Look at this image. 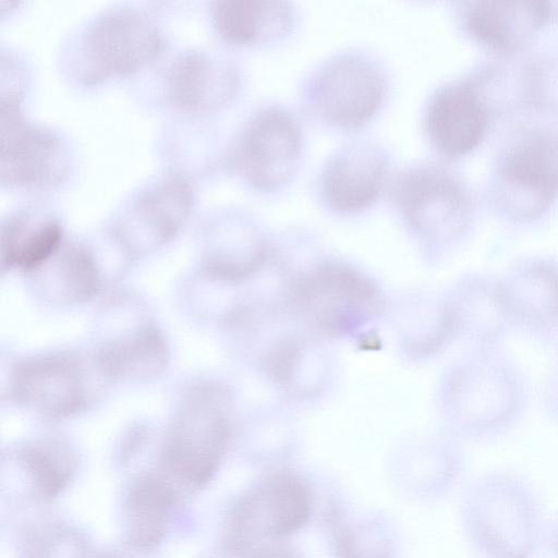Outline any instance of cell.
<instances>
[{
	"label": "cell",
	"instance_id": "1",
	"mask_svg": "<svg viewBox=\"0 0 558 558\" xmlns=\"http://www.w3.org/2000/svg\"><path fill=\"white\" fill-rule=\"evenodd\" d=\"M169 46L160 13L138 2L108 4L73 26L58 51L62 78L89 92L150 69Z\"/></svg>",
	"mask_w": 558,
	"mask_h": 558
},
{
	"label": "cell",
	"instance_id": "2",
	"mask_svg": "<svg viewBox=\"0 0 558 558\" xmlns=\"http://www.w3.org/2000/svg\"><path fill=\"white\" fill-rule=\"evenodd\" d=\"M231 405L230 391L217 381H197L183 390L162 451L161 476L173 489L180 485L193 492L214 477L231 439Z\"/></svg>",
	"mask_w": 558,
	"mask_h": 558
},
{
	"label": "cell",
	"instance_id": "3",
	"mask_svg": "<svg viewBox=\"0 0 558 558\" xmlns=\"http://www.w3.org/2000/svg\"><path fill=\"white\" fill-rule=\"evenodd\" d=\"M1 190L33 196L53 193L72 180L76 156L60 129L29 118L22 100L1 98Z\"/></svg>",
	"mask_w": 558,
	"mask_h": 558
},
{
	"label": "cell",
	"instance_id": "4",
	"mask_svg": "<svg viewBox=\"0 0 558 558\" xmlns=\"http://www.w3.org/2000/svg\"><path fill=\"white\" fill-rule=\"evenodd\" d=\"M197 190L191 174L166 169L140 184L121 201L108 220L109 239L136 256L171 242L191 218Z\"/></svg>",
	"mask_w": 558,
	"mask_h": 558
},
{
	"label": "cell",
	"instance_id": "5",
	"mask_svg": "<svg viewBox=\"0 0 558 558\" xmlns=\"http://www.w3.org/2000/svg\"><path fill=\"white\" fill-rule=\"evenodd\" d=\"M311 506L310 487L298 473L268 471L233 506L223 548L244 551L281 542L306 523Z\"/></svg>",
	"mask_w": 558,
	"mask_h": 558
},
{
	"label": "cell",
	"instance_id": "6",
	"mask_svg": "<svg viewBox=\"0 0 558 558\" xmlns=\"http://www.w3.org/2000/svg\"><path fill=\"white\" fill-rule=\"evenodd\" d=\"M289 302L317 330L333 337L362 327L380 308L376 284L339 263H324L296 277Z\"/></svg>",
	"mask_w": 558,
	"mask_h": 558
},
{
	"label": "cell",
	"instance_id": "7",
	"mask_svg": "<svg viewBox=\"0 0 558 558\" xmlns=\"http://www.w3.org/2000/svg\"><path fill=\"white\" fill-rule=\"evenodd\" d=\"M240 81L227 56L203 46L185 47L159 70L157 104L187 119H204L233 101Z\"/></svg>",
	"mask_w": 558,
	"mask_h": 558
},
{
	"label": "cell",
	"instance_id": "8",
	"mask_svg": "<svg viewBox=\"0 0 558 558\" xmlns=\"http://www.w3.org/2000/svg\"><path fill=\"white\" fill-rule=\"evenodd\" d=\"M90 379L75 353H37L15 362L10 371L9 397L46 420H63L83 412L90 401Z\"/></svg>",
	"mask_w": 558,
	"mask_h": 558
},
{
	"label": "cell",
	"instance_id": "9",
	"mask_svg": "<svg viewBox=\"0 0 558 558\" xmlns=\"http://www.w3.org/2000/svg\"><path fill=\"white\" fill-rule=\"evenodd\" d=\"M301 133L295 120L278 108L252 117L223 156L222 166L250 186L275 190L295 172Z\"/></svg>",
	"mask_w": 558,
	"mask_h": 558
},
{
	"label": "cell",
	"instance_id": "10",
	"mask_svg": "<svg viewBox=\"0 0 558 558\" xmlns=\"http://www.w3.org/2000/svg\"><path fill=\"white\" fill-rule=\"evenodd\" d=\"M448 392L456 418L476 429L488 430L511 422L522 403L517 371L488 348L454 371Z\"/></svg>",
	"mask_w": 558,
	"mask_h": 558
},
{
	"label": "cell",
	"instance_id": "11",
	"mask_svg": "<svg viewBox=\"0 0 558 558\" xmlns=\"http://www.w3.org/2000/svg\"><path fill=\"white\" fill-rule=\"evenodd\" d=\"M397 195L408 222L429 240L452 241L466 226L468 198L460 184L442 171L420 169L409 173Z\"/></svg>",
	"mask_w": 558,
	"mask_h": 558
},
{
	"label": "cell",
	"instance_id": "12",
	"mask_svg": "<svg viewBox=\"0 0 558 558\" xmlns=\"http://www.w3.org/2000/svg\"><path fill=\"white\" fill-rule=\"evenodd\" d=\"M318 112L329 122L353 126L366 121L380 105L384 81L368 60L345 54L327 63L313 86Z\"/></svg>",
	"mask_w": 558,
	"mask_h": 558
},
{
	"label": "cell",
	"instance_id": "13",
	"mask_svg": "<svg viewBox=\"0 0 558 558\" xmlns=\"http://www.w3.org/2000/svg\"><path fill=\"white\" fill-rule=\"evenodd\" d=\"M59 214L44 198H34L9 209L1 219L2 268L37 271L64 244Z\"/></svg>",
	"mask_w": 558,
	"mask_h": 558
},
{
	"label": "cell",
	"instance_id": "14",
	"mask_svg": "<svg viewBox=\"0 0 558 558\" xmlns=\"http://www.w3.org/2000/svg\"><path fill=\"white\" fill-rule=\"evenodd\" d=\"M203 276L227 283L253 276L265 260V248L248 226L229 215L208 217L199 230Z\"/></svg>",
	"mask_w": 558,
	"mask_h": 558
},
{
	"label": "cell",
	"instance_id": "15",
	"mask_svg": "<svg viewBox=\"0 0 558 558\" xmlns=\"http://www.w3.org/2000/svg\"><path fill=\"white\" fill-rule=\"evenodd\" d=\"M169 356L162 331L151 322H142L101 341L92 360L102 379L142 383L162 374Z\"/></svg>",
	"mask_w": 558,
	"mask_h": 558
},
{
	"label": "cell",
	"instance_id": "16",
	"mask_svg": "<svg viewBox=\"0 0 558 558\" xmlns=\"http://www.w3.org/2000/svg\"><path fill=\"white\" fill-rule=\"evenodd\" d=\"M500 177L507 192L529 201L531 216L539 213L558 191V135L534 133L515 143L502 159Z\"/></svg>",
	"mask_w": 558,
	"mask_h": 558
},
{
	"label": "cell",
	"instance_id": "17",
	"mask_svg": "<svg viewBox=\"0 0 558 558\" xmlns=\"http://www.w3.org/2000/svg\"><path fill=\"white\" fill-rule=\"evenodd\" d=\"M488 114L477 89L457 82L433 98L427 128L435 145L445 154L461 156L475 148L484 137Z\"/></svg>",
	"mask_w": 558,
	"mask_h": 558
},
{
	"label": "cell",
	"instance_id": "18",
	"mask_svg": "<svg viewBox=\"0 0 558 558\" xmlns=\"http://www.w3.org/2000/svg\"><path fill=\"white\" fill-rule=\"evenodd\" d=\"M385 168L377 149L366 145L345 148L326 167L322 183L325 199L339 211L366 208L381 189Z\"/></svg>",
	"mask_w": 558,
	"mask_h": 558
},
{
	"label": "cell",
	"instance_id": "19",
	"mask_svg": "<svg viewBox=\"0 0 558 558\" xmlns=\"http://www.w3.org/2000/svg\"><path fill=\"white\" fill-rule=\"evenodd\" d=\"M207 14L215 34L225 43L250 46L277 39L292 24V10L279 1L215 0Z\"/></svg>",
	"mask_w": 558,
	"mask_h": 558
},
{
	"label": "cell",
	"instance_id": "20",
	"mask_svg": "<svg viewBox=\"0 0 558 558\" xmlns=\"http://www.w3.org/2000/svg\"><path fill=\"white\" fill-rule=\"evenodd\" d=\"M513 320L558 328V268L544 260L523 263L500 282Z\"/></svg>",
	"mask_w": 558,
	"mask_h": 558
},
{
	"label": "cell",
	"instance_id": "21",
	"mask_svg": "<svg viewBox=\"0 0 558 558\" xmlns=\"http://www.w3.org/2000/svg\"><path fill=\"white\" fill-rule=\"evenodd\" d=\"M550 14L543 2H477L465 11L470 33L501 51L520 47Z\"/></svg>",
	"mask_w": 558,
	"mask_h": 558
},
{
	"label": "cell",
	"instance_id": "22",
	"mask_svg": "<svg viewBox=\"0 0 558 558\" xmlns=\"http://www.w3.org/2000/svg\"><path fill=\"white\" fill-rule=\"evenodd\" d=\"M449 306L454 330H463L484 348L496 342L513 320L500 282L487 278L465 282Z\"/></svg>",
	"mask_w": 558,
	"mask_h": 558
},
{
	"label": "cell",
	"instance_id": "23",
	"mask_svg": "<svg viewBox=\"0 0 558 558\" xmlns=\"http://www.w3.org/2000/svg\"><path fill=\"white\" fill-rule=\"evenodd\" d=\"M177 493L161 475L141 477L125 502L128 536L138 548L155 546L163 536Z\"/></svg>",
	"mask_w": 558,
	"mask_h": 558
},
{
	"label": "cell",
	"instance_id": "24",
	"mask_svg": "<svg viewBox=\"0 0 558 558\" xmlns=\"http://www.w3.org/2000/svg\"><path fill=\"white\" fill-rule=\"evenodd\" d=\"M54 270L61 299L81 303L94 299L102 288V272L97 254L83 241L64 242L48 262Z\"/></svg>",
	"mask_w": 558,
	"mask_h": 558
},
{
	"label": "cell",
	"instance_id": "25",
	"mask_svg": "<svg viewBox=\"0 0 558 558\" xmlns=\"http://www.w3.org/2000/svg\"><path fill=\"white\" fill-rule=\"evenodd\" d=\"M16 461L31 476L36 492L43 498L57 495L69 482L74 468L70 450L53 439L23 446L16 453Z\"/></svg>",
	"mask_w": 558,
	"mask_h": 558
},
{
	"label": "cell",
	"instance_id": "26",
	"mask_svg": "<svg viewBox=\"0 0 558 558\" xmlns=\"http://www.w3.org/2000/svg\"><path fill=\"white\" fill-rule=\"evenodd\" d=\"M305 344L298 337L286 336L265 352L262 364L267 376L288 390H300L299 374L303 363Z\"/></svg>",
	"mask_w": 558,
	"mask_h": 558
},
{
	"label": "cell",
	"instance_id": "27",
	"mask_svg": "<svg viewBox=\"0 0 558 558\" xmlns=\"http://www.w3.org/2000/svg\"><path fill=\"white\" fill-rule=\"evenodd\" d=\"M81 538L69 530L52 527L37 533L28 543L27 558H83Z\"/></svg>",
	"mask_w": 558,
	"mask_h": 558
}]
</instances>
